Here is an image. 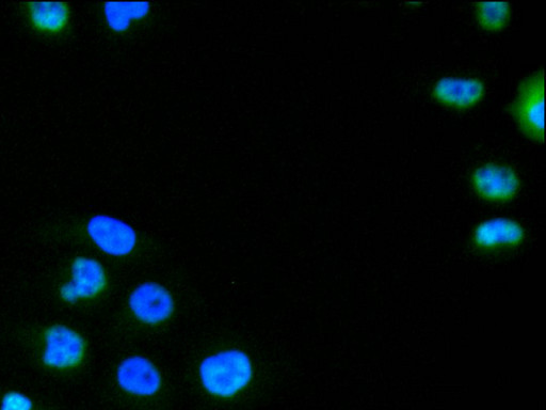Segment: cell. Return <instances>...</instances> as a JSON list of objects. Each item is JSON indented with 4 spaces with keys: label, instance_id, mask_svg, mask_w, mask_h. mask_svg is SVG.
Returning <instances> with one entry per match:
<instances>
[{
    "label": "cell",
    "instance_id": "6da1fadb",
    "mask_svg": "<svg viewBox=\"0 0 546 410\" xmlns=\"http://www.w3.org/2000/svg\"><path fill=\"white\" fill-rule=\"evenodd\" d=\"M204 388L219 398H231L252 381L253 366L243 351L226 350L206 357L200 365Z\"/></svg>",
    "mask_w": 546,
    "mask_h": 410
},
{
    "label": "cell",
    "instance_id": "7a4b0ae2",
    "mask_svg": "<svg viewBox=\"0 0 546 410\" xmlns=\"http://www.w3.org/2000/svg\"><path fill=\"white\" fill-rule=\"evenodd\" d=\"M522 132L536 141L544 140V72L527 78L511 109Z\"/></svg>",
    "mask_w": 546,
    "mask_h": 410
},
{
    "label": "cell",
    "instance_id": "3957f363",
    "mask_svg": "<svg viewBox=\"0 0 546 410\" xmlns=\"http://www.w3.org/2000/svg\"><path fill=\"white\" fill-rule=\"evenodd\" d=\"M86 343L77 331L64 325H54L45 331L44 365L55 369H71L82 364Z\"/></svg>",
    "mask_w": 546,
    "mask_h": 410
},
{
    "label": "cell",
    "instance_id": "277c9868",
    "mask_svg": "<svg viewBox=\"0 0 546 410\" xmlns=\"http://www.w3.org/2000/svg\"><path fill=\"white\" fill-rule=\"evenodd\" d=\"M87 231L93 243L112 257L128 256L137 245V234L133 227L108 215L92 217Z\"/></svg>",
    "mask_w": 546,
    "mask_h": 410
},
{
    "label": "cell",
    "instance_id": "5b68a950",
    "mask_svg": "<svg viewBox=\"0 0 546 410\" xmlns=\"http://www.w3.org/2000/svg\"><path fill=\"white\" fill-rule=\"evenodd\" d=\"M128 305L135 317L148 325L166 322L171 318L175 309L172 294L165 287L153 281L141 283L132 292Z\"/></svg>",
    "mask_w": 546,
    "mask_h": 410
},
{
    "label": "cell",
    "instance_id": "8992f818",
    "mask_svg": "<svg viewBox=\"0 0 546 410\" xmlns=\"http://www.w3.org/2000/svg\"><path fill=\"white\" fill-rule=\"evenodd\" d=\"M72 279L60 288V297L64 302L76 303L101 294L107 286V277L103 265L94 259L78 257L71 268Z\"/></svg>",
    "mask_w": 546,
    "mask_h": 410
},
{
    "label": "cell",
    "instance_id": "52a82bcc",
    "mask_svg": "<svg viewBox=\"0 0 546 410\" xmlns=\"http://www.w3.org/2000/svg\"><path fill=\"white\" fill-rule=\"evenodd\" d=\"M120 387L140 397L154 396L162 387V376L153 362L146 357L132 356L124 359L117 371Z\"/></svg>",
    "mask_w": 546,
    "mask_h": 410
},
{
    "label": "cell",
    "instance_id": "ba28073f",
    "mask_svg": "<svg viewBox=\"0 0 546 410\" xmlns=\"http://www.w3.org/2000/svg\"><path fill=\"white\" fill-rule=\"evenodd\" d=\"M472 183L477 194L490 201H508L519 191L516 172L500 165H487L474 172Z\"/></svg>",
    "mask_w": 546,
    "mask_h": 410
},
{
    "label": "cell",
    "instance_id": "9c48e42d",
    "mask_svg": "<svg viewBox=\"0 0 546 410\" xmlns=\"http://www.w3.org/2000/svg\"><path fill=\"white\" fill-rule=\"evenodd\" d=\"M485 86L476 78L446 77L433 88V98L443 105L470 108L484 98Z\"/></svg>",
    "mask_w": 546,
    "mask_h": 410
},
{
    "label": "cell",
    "instance_id": "30bf717a",
    "mask_svg": "<svg viewBox=\"0 0 546 410\" xmlns=\"http://www.w3.org/2000/svg\"><path fill=\"white\" fill-rule=\"evenodd\" d=\"M523 240V228L508 218L488 220L479 225L474 234L475 245L483 249L518 246Z\"/></svg>",
    "mask_w": 546,
    "mask_h": 410
},
{
    "label": "cell",
    "instance_id": "8fae6325",
    "mask_svg": "<svg viewBox=\"0 0 546 410\" xmlns=\"http://www.w3.org/2000/svg\"><path fill=\"white\" fill-rule=\"evenodd\" d=\"M27 15L32 28L44 35H59L70 24V7L64 3H28Z\"/></svg>",
    "mask_w": 546,
    "mask_h": 410
},
{
    "label": "cell",
    "instance_id": "7c38bea8",
    "mask_svg": "<svg viewBox=\"0 0 546 410\" xmlns=\"http://www.w3.org/2000/svg\"><path fill=\"white\" fill-rule=\"evenodd\" d=\"M149 11L150 4L147 2L107 3L104 6L107 24L115 31L126 30L133 21L146 17Z\"/></svg>",
    "mask_w": 546,
    "mask_h": 410
},
{
    "label": "cell",
    "instance_id": "4fadbf2b",
    "mask_svg": "<svg viewBox=\"0 0 546 410\" xmlns=\"http://www.w3.org/2000/svg\"><path fill=\"white\" fill-rule=\"evenodd\" d=\"M476 7L477 21L486 30H502L510 19L511 8L507 2L479 3Z\"/></svg>",
    "mask_w": 546,
    "mask_h": 410
},
{
    "label": "cell",
    "instance_id": "5bb4252c",
    "mask_svg": "<svg viewBox=\"0 0 546 410\" xmlns=\"http://www.w3.org/2000/svg\"><path fill=\"white\" fill-rule=\"evenodd\" d=\"M32 401L21 392H8L3 398L0 410H31Z\"/></svg>",
    "mask_w": 546,
    "mask_h": 410
}]
</instances>
